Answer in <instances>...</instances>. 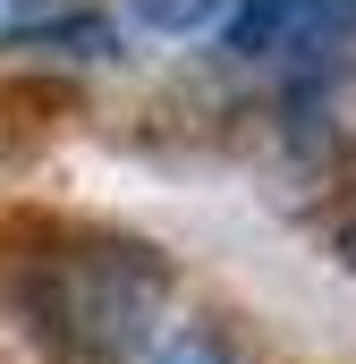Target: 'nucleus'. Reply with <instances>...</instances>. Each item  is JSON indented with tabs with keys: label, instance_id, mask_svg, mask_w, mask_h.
<instances>
[{
	"label": "nucleus",
	"instance_id": "obj_1",
	"mask_svg": "<svg viewBox=\"0 0 356 364\" xmlns=\"http://www.w3.org/2000/svg\"><path fill=\"white\" fill-rule=\"evenodd\" d=\"M0 296L43 356L119 364L127 348L153 339V322L170 305V263H162V246L119 237V229H43L26 255H9Z\"/></svg>",
	"mask_w": 356,
	"mask_h": 364
},
{
	"label": "nucleus",
	"instance_id": "obj_2",
	"mask_svg": "<svg viewBox=\"0 0 356 364\" xmlns=\"http://www.w3.org/2000/svg\"><path fill=\"white\" fill-rule=\"evenodd\" d=\"M356 26V0H229L221 43L246 60H323Z\"/></svg>",
	"mask_w": 356,
	"mask_h": 364
},
{
	"label": "nucleus",
	"instance_id": "obj_3",
	"mask_svg": "<svg viewBox=\"0 0 356 364\" xmlns=\"http://www.w3.org/2000/svg\"><path fill=\"white\" fill-rule=\"evenodd\" d=\"M136 26H162V34H221L229 0H127Z\"/></svg>",
	"mask_w": 356,
	"mask_h": 364
},
{
	"label": "nucleus",
	"instance_id": "obj_4",
	"mask_svg": "<svg viewBox=\"0 0 356 364\" xmlns=\"http://www.w3.org/2000/svg\"><path fill=\"white\" fill-rule=\"evenodd\" d=\"M145 364H238V348H229L212 322H187V331H170V339H153Z\"/></svg>",
	"mask_w": 356,
	"mask_h": 364
}]
</instances>
